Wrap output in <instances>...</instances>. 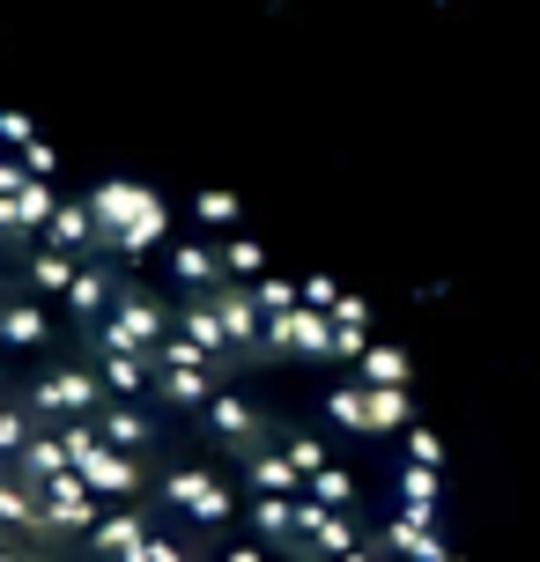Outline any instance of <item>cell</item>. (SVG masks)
Returning <instances> with one entry per match:
<instances>
[{
	"label": "cell",
	"instance_id": "ab89813d",
	"mask_svg": "<svg viewBox=\"0 0 540 562\" xmlns=\"http://www.w3.org/2000/svg\"><path fill=\"white\" fill-rule=\"evenodd\" d=\"M223 562H267V548H252V540H237V548H223Z\"/></svg>",
	"mask_w": 540,
	"mask_h": 562
},
{
	"label": "cell",
	"instance_id": "60d3db41",
	"mask_svg": "<svg viewBox=\"0 0 540 562\" xmlns=\"http://www.w3.org/2000/svg\"><path fill=\"white\" fill-rule=\"evenodd\" d=\"M341 562H385V555H378V548H370V540H363V548H348Z\"/></svg>",
	"mask_w": 540,
	"mask_h": 562
},
{
	"label": "cell",
	"instance_id": "f1b7e54d",
	"mask_svg": "<svg viewBox=\"0 0 540 562\" xmlns=\"http://www.w3.org/2000/svg\"><path fill=\"white\" fill-rule=\"evenodd\" d=\"M312 496L326 510H348L356 504V474H348V467H326V474H312Z\"/></svg>",
	"mask_w": 540,
	"mask_h": 562
},
{
	"label": "cell",
	"instance_id": "9c48e42d",
	"mask_svg": "<svg viewBox=\"0 0 540 562\" xmlns=\"http://www.w3.org/2000/svg\"><path fill=\"white\" fill-rule=\"evenodd\" d=\"M171 274L193 289V296H207V289H223V252L215 245H171Z\"/></svg>",
	"mask_w": 540,
	"mask_h": 562
},
{
	"label": "cell",
	"instance_id": "2e32d148",
	"mask_svg": "<svg viewBox=\"0 0 540 562\" xmlns=\"http://www.w3.org/2000/svg\"><path fill=\"white\" fill-rule=\"evenodd\" d=\"M148 385H156V356H104V393L134 400V393H148Z\"/></svg>",
	"mask_w": 540,
	"mask_h": 562
},
{
	"label": "cell",
	"instance_id": "836d02e7",
	"mask_svg": "<svg viewBox=\"0 0 540 562\" xmlns=\"http://www.w3.org/2000/svg\"><path fill=\"white\" fill-rule=\"evenodd\" d=\"M23 170H30V178H45V186H53V178H59V148H53L45 134H37V140L23 148Z\"/></svg>",
	"mask_w": 540,
	"mask_h": 562
},
{
	"label": "cell",
	"instance_id": "d590c367",
	"mask_svg": "<svg viewBox=\"0 0 540 562\" xmlns=\"http://www.w3.org/2000/svg\"><path fill=\"white\" fill-rule=\"evenodd\" d=\"M407 459H415V467H437V459H445L437 429H423V422H415V429H407Z\"/></svg>",
	"mask_w": 540,
	"mask_h": 562
},
{
	"label": "cell",
	"instance_id": "4fadbf2b",
	"mask_svg": "<svg viewBox=\"0 0 540 562\" xmlns=\"http://www.w3.org/2000/svg\"><path fill=\"white\" fill-rule=\"evenodd\" d=\"M89 540H97V555H104V562H134V555H142V540H148V526L134 518V510H112Z\"/></svg>",
	"mask_w": 540,
	"mask_h": 562
},
{
	"label": "cell",
	"instance_id": "5bb4252c",
	"mask_svg": "<svg viewBox=\"0 0 540 562\" xmlns=\"http://www.w3.org/2000/svg\"><path fill=\"white\" fill-rule=\"evenodd\" d=\"M97 429H104V445H112V451H126V459H134V451L148 445V415L134 407V400H112V407L97 415Z\"/></svg>",
	"mask_w": 540,
	"mask_h": 562
},
{
	"label": "cell",
	"instance_id": "1f68e13d",
	"mask_svg": "<svg viewBox=\"0 0 540 562\" xmlns=\"http://www.w3.org/2000/svg\"><path fill=\"white\" fill-rule=\"evenodd\" d=\"M37 437V422H30V407H0V451H15L23 459V445Z\"/></svg>",
	"mask_w": 540,
	"mask_h": 562
},
{
	"label": "cell",
	"instance_id": "5b68a950",
	"mask_svg": "<svg viewBox=\"0 0 540 562\" xmlns=\"http://www.w3.org/2000/svg\"><path fill=\"white\" fill-rule=\"evenodd\" d=\"M156 393L171 400V407H215V393H223V363H215V356L156 363Z\"/></svg>",
	"mask_w": 540,
	"mask_h": 562
},
{
	"label": "cell",
	"instance_id": "7bdbcfd3",
	"mask_svg": "<svg viewBox=\"0 0 540 562\" xmlns=\"http://www.w3.org/2000/svg\"><path fill=\"white\" fill-rule=\"evenodd\" d=\"M0 407H8V400H0Z\"/></svg>",
	"mask_w": 540,
	"mask_h": 562
},
{
	"label": "cell",
	"instance_id": "e575fe53",
	"mask_svg": "<svg viewBox=\"0 0 540 562\" xmlns=\"http://www.w3.org/2000/svg\"><path fill=\"white\" fill-rule=\"evenodd\" d=\"M30 140H37V126H30L23 112H0V148H8V156H23Z\"/></svg>",
	"mask_w": 540,
	"mask_h": 562
},
{
	"label": "cell",
	"instance_id": "7402d4cb",
	"mask_svg": "<svg viewBox=\"0 0 540 562\" xmlns=\"http://www.w3.org/2000/svg\"><path fill=\"white\" fill-rule=\"evenodd\" d=\"M252 526H259V540H274V548H289V540H296V496H259Z\"/></svg>",
	"mask_w": 540,
	"mask_h": 562
},
{
	"label": "cell",
	"instance_id": "74e56055",
	"mask_svg": "<svg viewBox=\"0 0 540 562\" xmlns=\"http://www.w3.org/2000/svg\"><path fill=\"white\" fill-rule=\"evenodd\" d=\"M304 304H312V311H326V318H334V304H341V289H334V281H326V274H312V281H304Z\"/></svg>",
	"mask_w": 540,
	"mask_h": 562
},
{
	"label": "cell",
	"instance_id": "8d00e7d4",
	"mask_svg": "<svg viewBox=\"0 0 540 562\" xmlns=\"http://www.w3.org/2000/svg\"><path fill=\"white\" fill-rule=\"evenodd\" d=\"M23 186H30L23 156H0V200H23Z\"/></svg>",
	"mask_w": 540,
	"mask_h": 562
},
{
	"label": "cell",
	"instance_id": "d4e9b609",
	"mask_svg": "<svg viewBox=\"0 0 540 562\" xmlns=\"http://www.w3.org/2000/svg\"><path fill=\"white\" fill-rule=\"evenodd\" d=\"M437 496H445V481H437V467H400V504L407 510H437Z\"/></svg>",
	"mask_w": 540,
	"mask_h": 562
},
{
	"label": "cell",
	"instance_id": "484cf974",
	"mask_svg": "<svg viewBox=\"0 0 540 562\" xmlns=\"http://www.w3.org/2000/svg\"><path fill=\"white\" fill-rule=\"evenodd\" d=\"M356 370H363V385H407V356L385 348V340H370V356Z\"/></svg>",
	"mask_w": 540,
	"mask_h": 562
},
{
	"label": "cell",
	"instance_id": "cb8c5ba5",
	"mask_svg": "<svg viewBox=\"0 0 540 562\" xmlns=\"http://www.w3.org/2000/svg\"><path fill=\"white\" fill-rule=\"evenodd\" d=\"M15 207H23V229H30V237H45V229H53V215H59V186H45V178H30Z\"/></svg>",
	"mask_w": 540,
	"mask_h": 562
},
{
	"label": "cell",
	"instance_id": "83f0119b",
	"mask_svg": "<svg viewBox=\"0 0 540 562\" xmlns=\"http://www.w3.org/2000/svg\"><path fill=\"white\" fill-rule=\"evenodd\" d=\"M193 215L215 229V237H229V229H237V193H215V186H207V193L193 200Z\"/></svg>",
	"mask_w": 540,
	"mask_h": 562
},
{
	"label": "cell",
	"instance_id": "ac0fdd59",
	"mask_svg": "<svg viewBox=\"0 0 540 562\" xmlns=\"http://www.w3.org/2000/svg\"><path fill=\"white\" fill-rule=\"evenodd\" d=\"M207 429H215V437H229V445H252L259 415H252L237 393H215V407H207Z\"/></svg>",
	"mask_w": 540,
	"mask_h": 562
},
{
	"label": "cell",
	"instance_id": "f546056e",
	"mask_svg": "<svg viewBox=\"0 0 540 562\" xmlns=\"http://www.w3.org/2000/svg\"><path fill=\"white\" fill-rule=\"evenodd\" d=\"M282 451H289V467H296V474H304V481H312V474H326V467H334L318 437H282Z\"/></svg>",
	"mask_w": 540,
	"mask_h": 562
},
{
	"label": "cell",
	"instance_id": "7c38bea8",
	"mask_svg": "<svg viewBox=\"0 0 540 562\" xmlns=\"http://www.w3.org/2000/svg\"><path fill=\"white\" fill-rule=\"evenodd\" d=\"M23 474L37 481V488L59 481V474H75V459H67V437H59V429H37V437L23 445Z\"/></svg>",
	"mask_w": 540,
	"mask_h": 562
},
{
	"label": "cell",
	"instance_id": "6da1fadb",
	"mask_svg": "<svg viewBox=\"0 0 540 562\" xmlns=\"http://www.w3.org/2000/svg\"><path fill=\"white\" fill-rule=\"evenodd\" d=\"M30 407L45 415V429H59V422H97L104 415V370L67 363V370H53V378H37Z\"/></svg>",
	"mask_w": 540,
	"mask_h": 562
},
{
	"label": "cell",
	"instance_id": "d6986e66",
	"mask_svg": "<svg viewBox=\"0 0 540 562\" xmlns=\"http://www.w3.org/2000/svg\"><path fill=\"white\" fill-rule=\"evenodd\" d=\"M326 415L341 422V429H370V385L363 378H341V385L326 393Z\"/></svg>",
	"mask_w": 540,
	"mask_h": 562
},
{
	"label": "cell",
	"instance_id": "8992f818",
	"mask_svg": "<svg viewBox=\"0 0 540 562\" xmlns=\"http://www.w3.org/2000/svg\"><path fill=\"white\" fill-rule=\"evenodd\" d=\"M267 340H274V348H289V356H318V363H334V318H326V311H312V304L267 318Z\"/></svg>",
	"mask_w": 540,
	"mask_h": 562
},
{
	"label": "cell",
	"instance_id": "9a60e30c",
	"mask_svg": "<svg viewBox=\"0 0 540 562\" xmlns=\"http://www.w3.org/2000/svg\"><path fill=\"white\" fill-rule=\"evenodd\" d=\"M245 481H252L259 496H296V488H312V481L289 467V451H259V459H245Z\"/></svg>",
	"mask_w": 540,
	"mask_h": 562
},
{
	"label": "cell",
	"instance_id": "b9f144b4",
	"mask_svg": "<svg viewBox=\"0 0 540 562\" xmlns=\"http://www.w3.org/2000/svg\"><path fill=\"white\" fill-rule=\"evenodd\" d=\"M0 562H23V555H15V548H0Z\"/></svg>",
	"mask_w": 540,
	"mask_h": 562
},
{
	"label": "cell",
	"instance_id": "4dcf8cb0",
	"mask_svg": "<svg viewBox=\"0 0 540 562\" xmlns=\"http://www.w3.org/2000/svg\"><path fill=\"white\" fill-rule=\"evenodd\" d=\"M207 481H215V474H200V467H178V474H171V481H164V496H171V504H178V510H193V504H200V496H207Z\"/></svg>",
	"mask_w": 540,
	"mask_h": 562
},
{
	"label": "cell",
	"instance_id": "d6a6232c",
	"mask_svg": "<svg viewBox=\"0 0 540 562\" xmlns=\"http://www.w3.org/2000/svg\"><path fill=\"white\" fill-rule=\"evenodd\" d=\"M229 510H237V496H229V481H207V496L193 504L200 526H229Z\"/></svg>",
	"mask_w": 540,
	"mask_h": 562
},
{
	"label": "cell",
	"instance_id": "f35d334b",
	"mask_svg": "<svg viewBox=\"0 0 540 562\" xmlns=\"http://www.w3.org/2000/svg\"><path fill=\"white\" fill-rule=\"evenodd\" d=\"M334 326H370V304L363 296H341V304H334Z\"/></svg>",
	"mask_w": 540,
	"mask_h": 562
},
{
	"label": "cell",
	"instance_id": "52a82bcc",
	"mask_svg": "<svg viewBox=\"0 0 540 562\" xmlns=\"http://www.w3.org/2000/svg\"><path fill=\"white\" fill-rule=\"evenodd\" d=\"M215 296V311H223V334H229V348L245 356L259 334H267V311H259V296H252V281H223V289H207Z\"/></svg>",
	"mask_w": 540,
	"mask_h": 562
},
{
	"label": "cell",
	"instance_id": "8fae6325",
	"mask_svg": "<svg viewBox=\"0 0 540 562\" xmlns=\"http://www.w3.org/2000/svg\"><path fill=\"white\" fill-rule=\"evenodd\" d=\"M75 274H82V259L59 252V245H37V252H30V289H37V296H67Z\"/></svg>",
	"mask_w": 540,
	"mask_h": 562
},
{
	"label": "cell",
	"instance_id": "ffe728a7",
	"mask_svg": "<svg viewBox=\"0 0 540 562\" xmlns=\"http://www.w3.org/2000/svg\"><path fill=\"white\" fill-rule=\"evenodd\" d=\"M370 429H415L407 385H370Z\"/></svg>",
	"mask_w": 540,
	"mask_h": 562
},
{
	"label": "cell",
	"instance_id": "7a4b0ae2",
	"mask_svg": "<svg viewBox=\"0 0 540 562\" xmlns=\"http://www.w3.org/2000/svg\"><path fill=\"white\" fill-rule=\"evenodd\" d=\"M171 340V318H164V304L148 296V289H126L112 304V318H104V356H156Z\"/></svg>",
	"mask_w": 540,
	"mask_h": 562
},
{
	"label": "cell",
	"instance_id": "277c9868",
	"mask_svg": "<svg viewBox=\"0 0 540 562\" xmlns=\"http://www.w3.org/2000/svg\"><path fill=\"white\" fill-rule=\"evenodd\" d=\"M37 496H45V526H53V533H97V526H104V496H97L82 474L45 481Z\"/></svg>",
	"mask_w": 540,
	"mask_h": 562
},
{
	"label": "cell",
	"instance_id": "603a6c76",
	"mask_svg": "<svg viewBox=\"0 0 540 562\" xmlns=\"http://www.w3.org/2000/svg\"><path fill=\"white\" fill-rule=\"evenodd\" d=\"M67 304L82 311V318H97V311L112 318V274H104V267H82V274H75V289H67Z\"/></svg>",
	"mask_w": 540,
	"mask_h": 562
},
{
	"label": "cell",
	"instance_id": "30bf717a",
	"mask_svg": "<svg viewBox=\"0 0 540 562\" xmlns=\"http://www.w3.org/2000/svg\"><path fill=\"white\" fill-rule=\"evenodd\" d=\"M178 334L200 340L215 363H229V356H237V348H229V334H223V311H215V296H193V304H185V318H178Z\"/></svg>",
	"mask_w": 540,
	"mask_h": 562
},
{
	"label": "cell",
	"instance_id": "ba28073f",
	"mask_svg": "<svg viewBox=\"0 0 540 562\" xmlns=\"http://www.w3.org/2000/svg\"><path fill=\"white\" fill-rule=\"evenodd\" d=\"M45 245H59V252H75V259H82L89 245H104V237H97V215H89V200H59Z\"/></svg>",
	"mask_w": 540,
	"mask_h": 562
},
{
	"label": "cell",
	"instance_id": "3957f363",
	"mask_svg": "<svg viewBox=\"0 0 540 562\" xmlns=\"http://www.w3.org/2000/svg\"><path fill=\"white\" fill-rule=\"evenodd\" d=\"M148 207H156V193L134 186V178H97V186H89V215H97V237H104V245H119Z\"/></svg>",
	"mask_w": 540,
	"mask_h": 562
},
{
	"label": "cell",
	"instance_id": "e0dca14e",
	"mask_svg": "<svg viewBox=\"0 0 540 562\" xmlns=\"http://www.w3.org/2000/svg\"><path fill=\"white\" fill-rule=\"evenodd\" d=\"M215 252H223V274L229 281H259V274H267V245H259V237H245V229H229Z\"/></svg>",
	"mask_w": 540,
	"mask_h": 562
},
{
	"label": "cell",
	"instance_id": "44dd1931",
	"mask_svg": "<svg viewBox=\"0 0 540 562\" xmlns=\"http://www.w3.org/2000/svg\"><path fill=\"white\" fill-rule=\"evenodd\" d=\"M0 340L8 348H37L45 340V304H0Z\"/></svg>",
	"mask_w": 540,
	"mask_h": 562
},
{
	"label": "cell",
	"instance_id": "4316f807",
	"mask_svg": "<svg viewBox=\"0 0 540 562\" xmlns=\"http://www.w3.org/2000/svg\"><path fill=\"white\" fill-rule=\"evenodd\" d=\"M252 296H259V311H267V318H282V311H296V304H304V281L259 274V281H252Z\"/></svg>",
	"mask_w": 540,
	"mask_h": 562
}]
</instances>
